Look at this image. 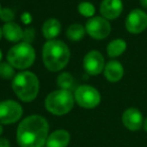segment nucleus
<instances>
[{"mask_svg": "<svg viewBox=\"0 0 147 147\" xmlns=\"http://www.w3.org/2000/svg\"><path fill=\"white\" fill-rule=\"evenodd\" d=\"M125 27L132 34L143 32L147 28V13L139 8L131 10L125 20Z\"/></svg>", "mask_w": 147, "mask_h": 147, "instance_id": "obj_9", "label": "nucleus"}, {"mask_svg": "<svg viewBox=\"0 0 147 147\" xmlns=\"http://www.w3.org/2000/svg\"><path fill=\"white\" fill-rule=\"evenodd\" d=\"M0 19L4 22H11L14 19V13L10 8H2L0 11Z\"/></svg>", "mask_w": 147, "mask_h": 147, "instance_id": "obj_22", "label": "nucleus"}, {"mask_svg": "<svg viewBox=\"0 0 147 147\" xmlns=\"http://www.w3.org/2000/svg\"><path fill=\"white\" fill-rule=\"evenodd\" d=\"M75 97L71 91L67 90H55L49 93L45 98V109L51 114L61 116L67 114L74 108Z\"/></svg>", "mask_w": 147, "mask_h": 147, "instance_id": "obj_4", "label": "nucleus"}, {"mask_svg": "<svg viewBox=\"0 0 147 147\" xmlns=\"http://www.w3.org/2000/svg\"><path fill=\"white\" fill-rule=\"evenodd\" d=\"M35 36V31L34 28H26L25 30H23V41L25 42L30 43L31 41L34 39Z\"/></svg>", "mask_w": 147, "mask_h": 147, "instance_id": "obj_23", "label": "nucleus"}, {"mask_svg": "<svg viewBox=\"0 0 147 147\" xmlns=\"http://www.w3.org/2000/svg\"><path fill=\"white\" fill-rule=\"evenodd\" d=\"M49 122L40 115H30L17 127L16 140L20 147H42L49 137Z\"/></svg>", "mask_w": 147, "mask_h": 147, "instance_id": "obj_1", "label": "nucleus"}, {"mask_svg": "<svg viewBox=\"0 0 147 147\" xmlns=\"http://www.w3.org/2000/svg\"><path fill=\"white\" fill-rule=\"evenodd\" d=\"M61 24L57 19L49 18L42 24V34L49 40L55 38L61 33Z\"/></svg>", "mask_w": 147, "mask_h": 147, "instance_id": "obj_16", "label": "nucleus"}, {"mask_svg": "<svg viewBox=\"0 0 147 147\" xmlns=\"http://www.w3.org/2000/svg\"><path fill=\"white\" fill-rule=\"evenodd\" d=\"M21 20H22V22L24 23V24H29V23L32 21V16H31V14L29 12H23L22 14H21L20 16Z\"/></svg>", "mask_w": 147, "mask_h": 147, "instance_id": "obj_24", "label": "nucleus"}, {"mask_svg": "<svg viewBox=\"0 0 147 147\" xmlns=\"http://www.w3.org/2000/svg\"><path fill=\"white\" fill-rule=\"evenodd\" d=\"M71 57V51L63 41L59 39L47 40L42 47V61L51 71H59L67 67Z\"/></svg>", "mask_w": 147, "mask_h": 147, "instance_id": "obj_2", "label": "nucleus"}, {"mask_svg": "<svg viewBox=\"0 0 147 147\" xmlns=\"http://www.w3.org/2000/svg\"><path fill=\"white\" fill-rule=\"evenodd\" d=\"M0 147H10V142L8 139L0 137Z\"/></svg>", "mask_w": 147, "mask_h": 147, "instance_id": "obj_25", "label": "nucleus"}, {"mask_svg": "<svg viewBox=\"0 0 147 147\" xmlns=\"http://www.w3.org/2000/svg\"><path fill=\"white\" fill-rule=\"evenodd\" d=\"M139 3L144 9H147V0H139Z\"/></svg>", "mask_w": 147, "mask_h": 147, "instance_id": "obj_26", "label": "nucleus"}, {"mask_svg": "<svg viewBox=\"0 0 147 147\" xmlns=\"http://www.w3.org/2000/svg\"><path fill=\"white\" fill-rule=\"evenodd\" d=\"M23 114V109L19 103L13 100L0 102V124L9 125L17 122Z\"/></svg>", "mask_w": 147, "mask_h": 147, "instance_id": "obj_7", "label": "nucleus"}, {"mask_svg": "<svg viewBox=\"0 0 147 147\" xmlns=\"http://www.w3.org/2000/svg\"><path fill=\"white\" fill-rule=\"evenodd\" d=\"M104 76L110 83H117L124 76V67L118 61H110L105 65Z\"/></svg>", "mask_w": 147, "mask_h": 147, "instance_id": "obj_13", "label": "nucleus"}, {"mask_svg": "<svg viewBox=\"0 0 147 147\" xmlns=\"http://www.w3.org/2000/svg\"><path fill=\"white\" fill-rule=\"evenodd\" d=\"M67 37L71 41H79L83 39L86 33V28L82 24L79 23H74L69 25V28L67 29Z\"/></svg>", "mask_w": 147, "mask_h": 147, "instance_id": "obj_18", "label": "nucleus"}, {"mask_svg": "<svg viewBox=\"0 0 147 147\" xmlns=\"http://www.w3.org/2000/svg\"><path fill=\"white\" fill-rule=\"evenodd\" d=\"M75 102L85 109H94L100 104L101 95L96 88L89 85H83L75 91Z\"/></svg>", "mask_w": 147, "mask_h": 147, "instance_id": "obj_6", "label": "nucleus"}, {"mask_svg": "<svg viewBox=\"0 0 147 147\" xmlns=\"http://www.w3.org/2000/svg\"><path fill=\"white\" fill-rule=\"evenodd\" d=\"M7 61L14 69H25L34 63L35 51L30 43L21 41L8 51Z\"/></svg>", "mask_w": 147, "mask_h": 147, "instance_id": "obj_5", "label": "nucleus"}, {"mask_svg": "<svg viewBox=\"0 0 147 147\" xmlns=\"http://www.w3.org/2000/svg\"><path fill=\"white\" fill-rule=\"evenodd\" d=\"M0 78L3 80L14 78V67L9 63H0Z\"/></svg>", "mask_w": 147, "mask_h": 147, "instance_id": "obj_21", "label": "nucleus"}, {"mask_svg": "<svg viewBox=\"0 0 147 147\" xmlns=\"http://www.w3.org/2000/svg\"><path fill=\"white\" fill-rule=\"evenodd\" d=\"M78 11L83 16L92 18V17H94L96 9H95V6L91 2L84 1V2H81L80 4L78 5Z\"/></svg>", "mask_w": 147, "mask_h": 147, "instance_id": "obj_20", "label": "nucleus"}, {"mask_svg": "<svg viewBox=\"0 0 147 147\" xmlns=\"http://www.w3.org/2000/svg\"><path fill=\"white\" fill-rule=\"evenodd\" d=\"M2 133H3V126L1 124H0V136L2 135Z\"/></svg>", "mask_w": 147, "mask_h": 147, "instance_id": "obj_28", "label": "nucleus"}, {"mask_svg": "<svg viewBox=\"0 0 147 147\" xmlns=\"http://www.w3.org/2000/svg\"><path fill=\"white\" fill-rule=\"evenodd\" d=\"M3 36L5 39L10 42H19L23 38V30L17 23L13 22H7L3 25L2 27Z\"/></svg>", "mask_w": 147, "mask_h": 147, "instance_id": "obj_15", "label": "nucleus"}, {"mask_svg": "<svg viewBox=\"0 0 147 147\" xmlns=\"http://www.w3.org/2000/svg\"><path fill=\"white\" fill-rule=\"evenodd\" d=\"M127 49V42L122 38L113 39L107 45V53L110 57H118L125 53Z\"/></svg>", "mask_w": 147, "mask_h": 147, "instance_id": "obj_17", "label": "nucleus"}, {"mask_svg": "<svg viewBox=\"0 0 147 147\" xmlns=\"http://www.w3.org/2000/svg\"><path fill=\"white\" fill-rule=\"evenodd\" d=\"M86 32L95 39H104L110 34L111 24L109 20L102 16H94L86 23Z\"/></svg>", "mask_w": 147, "mask_h": 147, "instance_id": "obj_8", "label": "nucleus"}, {"mask_svg": "<svg viewBox=\"0 0 147 147\" xmlns=\"http://www.w3.org/2000/svg\"><path fill=\"white\" fill-rule=\"evenodd\" d=\"M143 128H144V130L147 132V118L144 120V123H143Z\"/></svg>", "mask_w": 147, "mask_h": 147, "instance_id": "obj_27", "label": "nucleus"}, {"mask_svg": "<svg viewBox=\"0 0 147 147\" xmlns=\"http://www.w3.org/2000/svg\"><path fill=\"white\" fill-rule=\"evenodd\" d=\"M123 11L122 0H103L100 5V12L102 17L107 20L118 18Z\"/></svg>", "mask_w": 147, "mask_h": 147, "instance_id": "obj_12", "label": "nucleus"}, {"mask_svg": "<svg viewBox=\"0 0 147 147\" xmlns=\"http://www.w3.org/2000/svg\"><path fill=\"white\" fill-rule=\"evenodd\" d=\"M1 9H2V8H1V4H0V11H1Z\"/></svg>", "mask_w": 147, "mask_h": 147, "instance_id": "obj_31", "label": "nucleus"}, {"mask_svg": "<svg viewBox=\"0 0 147 147\" xmlns=\"http://www.w3.org/2000/svg\"><path fill=\"white\" fill-rule=\"evenodd\" d=\"M122 123L128 130L138 131L143 127V115L137 108H128L122 114Z\"/></svg>", "mask_w": 147, "mask_h": 147, "instance_id": "obj_11", "label": "nucleus"}, {"mask_svg": "<svg viewBox=\"0 0 147 147\" xmlns=\"http://www.w3.org/2000/svg\"><path fill=\"white\" fill-rule=\"evenodd\" d=\"M69 140V133L65 129H59L49 135L45 145L47 147H67Z\"/></svg>", "mask_w": 147, "mask_h": 147, "instance_id": "obj_14", "label": "nucleus"}, {"mask_svg": "<svg viewBox=\"0 0 147 147\" xmlns=\"http://www.w3.org/2000/svg\"><path fill=\"white\" fill-rule=\"evenodd\" d=\"M57 86L61 90L71 91V89L74 87V78L71 74L69 73H61L59 75L57 79Z\"/></svg>", "mask_w": 147, "mask_h": 147, "instance_id": "obj_19", "label": "nucleus"}, {"mask_svg": "<svg viewBox=\"0 0 147 147\" xmlns=\"http://www.w3.org/2000/svg\"><path fill=\"white\" fill-rule=\"evenodd\" d=\"M1 59H2V51H0V63H1Z\"/></svg>", "mask_w": 147, "mask_h": 147, "instance_id": "obj_30", "label": "nucleus"}, {"mask_svg": "<svg viewBox=\"0 0 147 147\" xmlns=\"http://www.w3.org/2000/svg\"><path fill=\"white\" fill-rule=\"evenodd\" d=\"M84 69L90 76H98L102 71H104L105 59L103 55L98 51H91L85 55Z\"/></svg>", "mask_w": 147, "mask_h": 147, "instance_id": "obj_10", "label": "nucleus"}, {"mask_svg": "<svg viewBox=\"0 0 147 147\" xmlns=\"http://www.w3.org/2000/svg\"><path fill=\"white\" fill-rule=\"evenodd\" d=\"M3 36V32H2V28L0 27V39H1V37Z\"/></svg>", "mask_w": 147, "mask_h": 147, "instance_id": "obj_29", "label": "nucleus"}, {"mask_svg": "<svg viewBox=\"0 0 147 147\" xmlns=\"http://www.w3.org/2000/svg\"><path fill=\"white\" fill-rule=\"evenodd\" d=\"M12 90L19 100L28 103L37 97L39 92V81L36 75L24 71L15 75L12 79Z\"/></svg>", "mask_w": 147, "mask_h": 147, "instance_id": "obj_3", "label": "nucleus"}]
</instances>
